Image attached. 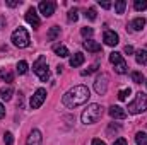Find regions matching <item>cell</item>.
<instances>
[{"label":"cell","mask_w":147,"mask_h":145,"mask_svg":"<svg viewBox=\"0 0 147 145\" xmlns=\"http://www.w3.org/2000/svg\"><path fill=\"white\" fill-rule=\"evenodd\" d=\"M130 94H132V89H130V87H125V89H121V91L118 92V99H120V101H125Z\"/></svg>","instance_id":"obj_25"},{"label":"cell","mask_w":147,"mask_h":145,"mask_svg":"<svg viewBox=\"0 0 147 145\" xmlns=\"http://www.w3.org/2000/svg\"><path fill=\"white\" fill-rule=\"evenodd\" d=\"M144 26H146V19H144V17H135V19L132 21V28H134L135 31H142Z\"/></svg>","instance_id":"obj_18"},{"label":"cell","mask_w":147,"mask_h":145,"mask_svg":"<svg viewBox=\"0 0 147 145\" xmlns=\"http://www.w3.org/2000/svg\"><path fill=\"white\" fill-rule=\"evenodd\" d=\"M130 77H132V80H134L135 84H142V82H144V75H142V72H132Z\"/></svg>","instance_id":"obj_26"},{"label":"cell","mask_w":147,"mask_h":145,"mask_svg":"<svg viewBox=\"0 0 147 145\" xmlns=\"http://www.w3.org/2000/svg\"><path fill=\"white\" fill-rule=\"evenodd\" d=\"M7 5L9 7H17V5H21V0L17 2V0H7Z\"/></svg>","instance_id":"obj_33"},{"label":"cell","mask_w":147,"mask_h":145,"mask_svg":"<svg viewBox=\"0 0 147 145\" xmlns=\"http://www.w3.org/2000/svg\"><path fill=\"white\" fill-rule=\"evenodd\" d=\"M101 116H103V106L101 104H89L84 109L80 119L84 125H94L101 119Z\"/></svg>","instance_id":"obj_2"},{"label":"cell","mask_w":147,"mask_h":145,"mask_svg":"<svg viewBox=\"0 0 147 145\" xmlns=\"http://www.w3.org/2000/svg\"><path fill=\"white\" fill-rule=\"evenodd\" d=\"M96 70H98V63H94V65H91L87 70H84V72H82V75H91V73H94Z\"/></svg>","instance_id":"obj_32"},{"label":"cell","mask_w":147,"mask_h":145,"mask_svg":"<svg viewBox=\"0 0 147 145\" xmlns=\"http://www.w3.org/2000/svg\"><path fill=\"white\" fill-rule=\"evenodd\" d=\"M55 7H57V3H55V2H51V0H43V2H39L38 10L41 12V15L50 17V15H53V14H55Z\"/></svg>","instance_id":"obj_8"},{"label":"cell","mask_w":147,"mask_h":145,"mask_svg":"<svg viewBox=\"0 0 147 145\" xmlns=\"http://www.w3.org/2000/svg\"><path fill=\"white\" fill-rule=\"evenodd\" d=\"M147 109V96L144 92H139L135 99L128 104V113L130 114H140Z\"/></svg>","instance_id":"obj_3"},{"label":"cell","mask_w":147,"mask_h":145,"mask_svg":"<svg viewBox=\"0 0 147 145\" xmlns=\"http://www.w3.org/2000/svg\"><path fill=\"white\" fill-rule=\"evenodd\" d=\"M135 60L139 65H146L147 63V50H139L135 51Z\"/></svg>","instance_id":"obj_15"},{"label":"cell","mask_w":147,"mask_h":145,"mask_svg":"<svg viewBox=\"0 0 147 145\" xmlns=\"http://www.w3.org/2000/svg\"><path fill=\"white\" fill-rule=\"evenodd\" d=\"M94 91L99 96L106 94V91H108V75L106 73H101V75L96 77V80H94Z\"/></svg>","instance_id":"obj_7"},{"label":"cell","mask_w":147,"mask_h":145,"mask_svg":"<svg viewBox=\"0 0 147 145\" xmlns=\"http://www.w3.org/2000/svg\"><path fill=\"white\" fill-rule=\"evenodd\" d=\"M26 72H28V62H24V60H21V62L17 63V73H21V75H24Z\"/></svg>","instance_id":"obj_27"},{"label":"cell","mask_w":147,"mask_h":145,"mask_svg":"<svg viewBox=\"0 0 147 145\" xmlns=\"http://www.w3.org/2000/svg\"><path fill=\"white\" fill-rule=\"evenodd\" d=\"M110 62L113 63V67H115V72H116V73L123 75V73L128 72V65H127V62L123 60V56H121L120 53H116V51L110 53Z\"/></svg>","instance_id":"obj_6"},{"label":"cell","mask_w":147,"mask_h":145,"mask_svg":"<svg viewBox=\"0 0 147 145\" xmlns=\"http://www.w3.org/2000/svg\"><path fill=\"white\" fill-rule=\"evenodd\" d=\"M2 26H3V17H0V29H2Z\"/></svg>","instance_id":"obj_40"},{"label":"cell","mask_w":147,"mask_h":145,"mask_svg":"<svg viewBox=\"0 0 147 145\" xmlns=\"http://www.w3.org/2000/svg\"><path fill=\"white\" fill-rule=\"evenodd\" d=\"M125 7H127V2H125V0L115 2V12H116V14H123V12H125Z\"/></svg>","instance_id":"obj_22"},{"label":"cell","mask_w":147,"mask_h":145,"mask_svg":"<svg viewBox=\"0 0 147 145\" xmlns=\"http://www.w3.org/2000/svg\"><path fill=\"white\" fill-rule=\"evenodd\" d=\"M45 99H46V91L41 87V89H38L36 92L33 94V97H31V109H38L43 103H45Z\"/></svg>","instance_id":"obj_9"},{"label":"cell","mask_w":147,"mask_h":145,"mask_svg":"<svg viewBox=\"0 0 147 145\" xmlns=\"http://www.w3.org/2000/svg\"><path fill=\"white\" fill-rule=\"evenodd\" d=\"M77 19H79V10H77V9H72V10L69 12V21H70V22H75Z\"/></svg>","instance_id":"obj_30"},{"label":"cell","mask_w":147,"mask_h":145,"mask_svg":"<svg viewBox=\"0 0 147 145\" xmlns=\"http://www.w3.org/2000/svg\"><path fill=\"white\" fill-rule=\"evenodd\" d=\"M96 14H98V12H96L94 7H89V9L86 10V17H87L89 21H96Z\"/></svg>","instance_id":"obj_28"},{"label":"cell","mask_w":147,"mask_h":145,"mask_svg":"<svg viewBox=\"0 0 147 145\" xmlns=\"http://www.w3.org/2000/svg\"><path fill=\"white\" fill-rule=\"evenodd\" d=\"M125 53H127V55H132V53H134V48H132L130 44H127V46H125Z\"/></svg>","instance_id":"obj_37"},{"label":"cell","mask_w":147,"mask_h":145,"mask_svg":"<svg viewBox=\"0 0 147 145\" xmlns=\"http://www.w3.org/2000/svg\"><path fill=\"white\" fill-rule=\"evenodd\" d=\"M33 72L36 73L38 77H39V80H43V82H46L48 79H50V70H48V63H46V58L41 55V56H38V60L33 63Z\"/></svg>","instance_id":"obj_5"},{"label":"cell","mask_w":147,"mask_h":145,"mask_svg":"<svg viewBox=\"0 0 147 145\" xmlns=\"http://www.w3.org/2000/svg\"><path fill=\"white\" fill-rule=\"evenodd\" d=\"M26 22H28V24H31L34 29L39 28L41 21H39V17H38L36 9H34V7H29V9H28V12H26Z\"/></svg>","instance_id":"obj_10"},{"label":"cell","mask_w":147,"mask_h":145,"mask_svg":"<svg viewBox=\"0 0 147 145\" xmlns=\"http://www.w3.org/2000/svg\"><path fill=\"white\" fill-rule=\"evenodd\" d=\"M58 36H60V28L58 26H51L50 31H48V34H46V39L48 41H53V39H57Z\"/></svg>","instance_id":"obj_19"},{"label":"cell","mask_w":147,"mask_h":145,"mask_svg":"<svg viewBox=\"0 0 147 145\" xmlns=\"http://www.w3.org/2000/svg\"><path fill=\"white\" fill-rule=\"evenodd\" d=\"M89 97H91V92H89V89H87L86 85H75L74 89L67 91V92L63 94L62 104H63L65 108L72 109V108H77V106L84 104V103H87Z\"/></svg>","instance_id":"obj_1"},{"label":"cell","mask_w":147,"mask_h":145,"mask_svg":"<svg viewBox=\"0 0 147 145\" xmlns=\"http://www.w3.org/2000/svg\"><path fill=\"white\" fill-rule=\"evenodd\" d=\"M99 5H101L103 9H110V7H111V3H110V2H106V0H103V2L99 0Z\"/></svg>","instance_id":"obj_35"},{"label":"cell","mask_w":147,"mask_h":145,"mask_svg":"<svg viewBox=\"0 0 147 145\" xmlns=\"http://www.w3.org/2000/svg\"><path fill=\"white\" fill-rule=\"evenodd\" d=\"M3 142H5V145H12L14 144V137H12L10 132H5V133H3Z\"/></svg>","instance_id":"obj_29"},{"label":"cell","mask_w":147,"mask_h":145,"mask_svg":"<svg viewBox=\"0 0 147 145\" xmlns=\"http://www.w3.org/2000/svg\"><path fill=\"white\" fill-rule=\"evenodd\" d=\"M92 33H94V29H92V28H82V29H80V34H82L84 38L92 36Z\"/></svg>","instance_id":"obj_31"},{"label":"cell","mask_w":147,"mask_h":145,"mask_svg":"<svg viewBox=\"0 0 147 145\" xmlns=\"http://www.w3.org/2000/svg\"><path fill=\"white\" fill-rule=\"evenodd\" d=\"M120 130V125H110L108 128V133H113V132H118Z\"/></svg>","instance_id":"obj_34"},{"label":"cell","mask_w":147,"mask_h":145,"mask_svg":"<svg viewBox=\"0 0 147 145\" xmlns=\"http://www.w3.org/2000/svg\"><path fill=\"white\" fill-rule=\"evenodd\" d=\"M10 41L14 43V46H17V48H26V46H29V33L24 29V28H17L14 33H12V36H10Z\"/></svg>","instance_id":"obj_4"},{"label":"cell","mask_w":147,"mask_h":145,"mask_svg":"<svg viewBox=\"0 0 147 145\" xmlns=\"http://www.w3.org/2000/svg\"><path fill=\"white\" fill-rule=\"evenodd\" d=\"M43 142V137H41V132L39 130H31V133H29V137H28V140H26V145H41Z\"/></svg>","instance_id":"obj_12"},{"label":"cell","mask_w":147,"mask_h":145,"mask_svg":"<svg viewBox=\"0 0 147 145\" xmlns=\"http://www.w3.org/2000/svg\"><path fill=\"white\" fill-rule=\"evenodd\" d=\"M91 145H106V144H105L103 140H99V138H94V140H92V144H91Z\"/></svg>","instance_id":"obj_38"},{"label":"cell","mask_w":147,"mask_h":145,"mask_svg":"<svg viewBox=\"0 0 147 145\" xmlns=\"http://www.w3.org/2000/svg\"><path fill=\"white\" fill-rule=\"evenodd\" d=\"M134 9H135V10H139V12L146 10V9H147V2H146V0H135V2H134Z\"/></svg>","instance_id":"obj_24"},{"label":"cell","mask_w":147,"mask_h":145,"mask_svg":"<svg viewBox=\"0 0 147 145\" xmlns=\"http://www.w3.org/2000/svg\"><path fill=\"white\" fill-rule=\"evenodd\" d=\"M12 94H14V89H12V87H3V89L0 91V97H2L3 101H9V99L12 97Z\"/></svg>","instance_id":"obj_21"},{"label":"cell","mask_w":147,"mask_h":145,"mask_svg":"<svg viewBox=\"0 0 147 145\" xmlns=\"http://www.w3.org/2000/svg\"><path fill=\"white\" fill-rule=\"evenodd\" d=\"M84 60H86V58H84L82 53H75L72 58H70V67H80V65L84 63Z\"/></svg>","instance_id":"obj_17"},{"label":"cell","mask_w":147,"mask_h":145,"mask_svg":"<svg viewBox=\"0 0 147 145\" xmlns=\"http://www.w3.org/2000/svg\"><path fill=\"white\" fill-rule=\"evenodd\" d=\"M113 145H127V140L125 138H118V140H115Z\"/></svg>","instance_id":"obj_36"},{"label":"cell","mask_w":147,"mask_h":145,"mask_svg":"<svg viewBox=\"0 0 147 145\" xmlns=\"http://www.w3.org/2000/svg\"><path fill=\"white\" fill-rule=\"evenodd\" d=\"M103 41H105V44H108V46H116V44L120 43V38H118V34H116L115 31L106 29L105 34H103Z\"/></svg>","instance_id":"obj_11"},{"label":"cell","mask_w":147,"mask_h":145,"mask_svg":"<svg viewBox=\"0 0 147 145\" xmlns=\"http://www.w3.org/2000/svg\"><path fill=\"white\" fill-rule=\"evenodd\" d=\"M84 48H86L87 51H91V53H99V51H101V44H99L98 41H92V39L84 41Z\"/></svg>","instance_id":"obj_14"},{"label":"cell","mask_w":147,"mask_h":145,"mask_svg":"<svg viewBox=\"0 0 147 145\" xmlns=\"http://www.w3.org/2000/svg\"><path fill=\"white\" fill-rule=\"evenodd\" d=\"M0 79L3 82H14V73L10 72L9 68H2L0 70Z\"/></svg>","instance_id":"obj_20"},{"label":"cell","mask_w":147,"mask_h":145,"mask_svg":"<svg viewBox=\"0 0 147 145\" xmlns=\"http://www.w3.org/2000/svg\"><path fill=\"white\" fill-rule=\"evenodd\" d=\"M135 142H137V145H147V133L139 132V133L135 135Z\"/></svg>","instance_id":"obj_23"},{"label":"cell","mask_w":147,"mask_h":145,"mask_svg":"<svg viewBox=\"0 0 147 145\" xmlns=\"http://www.w3.org/2000/svg\"><path fill=\"white\" fill-rule=\"evenodd\" d=\"M146 85H147V82H146Z\"/></svg>","instance_id":"obj_41"},{"label":"cell","mask_w":147,"mask_h":145,"mask_svg":"<svg viewBox=\"0 0 147 145\" xmlns=\"http://www.w3.org/2000/svg\"><path fill=\"white\" fill-rule=\"evenodd\" d=\"M53 51H55L58 56H62V58H65V56L70 55L69 50H67V46H63V44H55V46H53Z\"/></svg>","instance_id":"obj_16"},{"label":"cell","mask_w":147,"mask_h":145,"mask_svg":"<svg viewBox=\"0 0 147 145\" xmlns=\"http://www.w3.org/2000/svg\"><path fill=\"white\" fill-rule=\"evenodd\" d=\"M108 113H110V116L113 119H125L127 118V111L123 108H120V106H111Z\"/></svg>","instance_id":"obj_13"},{"label":"cell","mask_w":147,"mask_h":145,"mask_svg":"<svg viewBox=\"0 0 147 145\" xmlns=\"http://www.w3.org/2000/svg\"><path fill=\"white\" fill-rule=\"evenodd\" d=\"M2 118H5V108L2 106V103H0V119Z\"/></svg>","instance_id":"obj_39"}]
</instances>
